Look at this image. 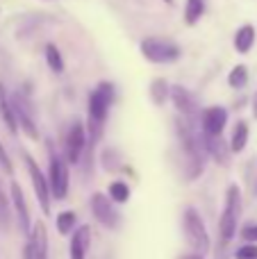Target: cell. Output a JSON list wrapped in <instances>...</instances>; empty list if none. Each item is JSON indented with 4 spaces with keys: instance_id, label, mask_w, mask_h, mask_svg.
<instances>
[{
    "instance_id": "6da1fadb",
    "label": "cell",
    "mask_w": 257,
    "mask_h": 259,
    "mask_svg": "<svg viewBox=\"0 0 257 259\" xmlns=\"http://www.w3.org/2000/svg\"><path fill=\"white\" fill-rule=\"evenodd\" d=\"M112 84L103 82L94 89V94L89 96V137L91 141H98L105 127V118H107L109 105H112Z\"/></svg>"
},
{
    "instance_id": "7a4b0ae2",
    "label": "cell",
    "mask_w": 257,
    "mask_h": 259,
    "mask_svg": "<svg viewBox=\"0 0 257 259\" xmlns=\"http://www.w3.org/2000/svg\"><path fill=\"white\" fill-rule=\"evenodd\" d=\"M182 228H185L187 243H189L198 255H205V252L209 250V234H207V228H205L203 219H200V214L194 209V207H187L185 209Z\"/></svg>"
},
{
    "instance_id": "3957f363",
    "label": "cell",
    "mask_w": 257,
    "mask_h": 259,
    "mask_svg": "<svg viewBox=\"0 0 257 259\" xmlns=\"http://www.w3.org/2000/svg\"><path fill=\"white\" fill-rule=\"evenodd\" d=\"M241 216V191L237 184L228 187V196H226V207H223L221 221H219V230H221L223 241H230L237 234V223Z\"/></svg>"
},
{
    "instance_id": "277c9868",
    "label": "cell",
    "mask_w": 257,
    "mask_h": 259,
    "mask_svg": "<svg viewBox=\"0 0 257 259\" xmlns=\"http://www.w3.org/2000/svg\"><path fill=\"white\" fill-rule=\"evenodd\" d=\"M141 55H144L148 62L168 64V62H176V59L180 57V48H178L173 41H168V39L150 36V39L141 41Z\"/></svg>"
},
{
    "instance_id": "5b68a950",
    "label": "cell",
    "mask_w": 257,
    "mask_h": 259,
    "mask_svg": "<svg viewBox=\"0 0 257 259\" xmlns=\"http://www.w3.org/2000/svg\"><path fill=\"white\" fill-rule=\"evenodd\" d=\"M50 175H48V182H50V191H53L55 200H64L68 193V170L66 164L62 161V157L50 148Z\"/></svg>"
},
{
    "instance_id": "8992f818",
    "label": "cell",
    "mask_w": 257,
    "mask_h": 259,
    "mask_svg": "<svg viewBox=\"0 0 257 259\" xmlns=\"http://www.w3.org/2000/svg\"><path fill=\"white\" fill-rule=\"evenodd\" d=\"M25 164H27V173H30V180H32V187H34V196L41 205V211H44V214H50V196H53L50 182L46 180V175L39 170L36 161L32 159L30 155H25Z\"/></svg>"
},
{
    "instance_id": "52a82bcc",
    "label": "cell",
    "mask_w": 257,
    "mask_h": 259,
    "mask_svg": "<svg viewBox=\"0 0 257 259\" xmlns=\"http://www.w3.org/2000/svg\"><path fill=\"white\" fill-rule=\"evenodd\" d=\"M91 211H94L96 221H98L100 225H105V228H109V230L118 228L121 216H118L112 198L103 196V193H94V196H91Z\"/></svg>"
},
{
    "instance_id": "ba28073f",
    "label": "cell",
    "mask_w": 257,
    "mask_h": 259,
    "mask_svg": "<svg viewBox=\"0 0 257 259\" xmlns=\"http://www.w3.org/2000/svg\"><path fill=\"white\" fill-rule=\"evenodd\" d=\"M9 100H12V109H14V116H16V123L23 127V132H25L30 139H36L39 132H36V127H34V118H32L30 105L23 100L21 94H14Z\"/></svg>"
},
{
    "instance_id": "9c48e42d",
    "label": "cell",
    "mask_w": 257,
    "mask_h": 259,
    "mask_svg": "<svg viewBox=\"0 0 257 259\" xmlns=\"http://www.w3.org/2000/svg\"><path fill=\"white\" fill-rule=\"evenodd\" d=\"M228 123V112L223 107H207L200 116V130L209 137H221L223 127Z\"/></svg>"
},
{
    "instance_id": "30bf717a",
    "label": "cell",
    "mask_w": 257,
    "mask_h": 259,
    "mask_svg": "<svg viewBox=\"0 0 257 259\" xmlns=\"http://www.w3.org/2000/svg\"><path fill=\"white\" fill-rule=\"evenodd\" d=\"M84 143H87V134H84V125L80 121H75L68 130V137H66V157L71 164H77L82 157V150H84Z\"/></svg>"
},
{
    "instance_id": "8fae6325",
    "label": "cell",
    "mask_w": 257,
    "mask_h": 259,
    "mask_svg": "<svg viewBox=\"0 0 257 259\" xmlns=\"http://www.w3.org/2000/svg\"><path fill=\"white\" fill-rule=\"evenodd\" d=\"M171 98H173V103H176L178 112H182V118H185V121H189V123H194L198 109H196V103H194V98H191L189 91L182 89V87H173V89H171Z\"/></svg>"
},
{
    "instance_id": "7c38bea8",
    "label": "cell",
    "mask_w": 257,
    "mask_h": 259,
    "mask_svg": "<svg viewBox=\"0 0 257 259\" xmlns=\"http://www.w3.org/2000/svg\"><path fill=\"white\" fill-rule=\"evenodd\" d=\"M12 202H14V209H16V216H18V225L25 234H32L30 230V211H27V202H25V196H23L21 187L16 182L12 184Z\"/></svg>"
},
{
    "instance_id": "4fadbf2b",
    "label": "cell",
    "mask_w": 257,
    "mask_h": 259,
    "mask_svg": "<svg viewBox=\"0 0 257 259\" xmlns=\"http://www.w3.org/2000/svg\"><path fill=\"white\" fill-rule=\"evenodd\" d=\"M89 243H91V228L89 225H80L73 232L71 239V259H84L87 250H89Z\"/></svg>"
},
{
    "instance_id": "5bb4252c",
    "label": "cell",
    "mask_w": 257,
    "mask_h": 259,
    "mask_svg": "<svg viewBox=\"0 0 257 259\" xmlns=\"http://www.w3.org/2000/svg\"><path fill=\"white\" fill-rule=\"evenodd\" d=\"M30 243L34 248V259H48V234H46V225L36 221L30 234Z\"/></svg>"
},
{
    "instance_id": "9a60e30c",
    "label": "cell",
    "mask_w": 257,
    "mask_h": 259,
    "mask_svg": "<svg viewBox=\"0 0 257 259\" xmlns=\"http://www.w3.org/2000/svg\"><path fill=\"white\" fill-rule=\"evenodd\" d=\"M200 139H203V148L219 161V164H228V148H226V143H223L221 137H209V134L203 132Z\"/></svg>"
},
{
    "instance_id": "2e32d148",
    "label": "cell",
    "mask_w": 257,
    "mask_h": 259,
    "mask_svg": "<svg viewBox=\"0 0 257 259\" xmlns=\"http://www.w3.org/2000/svg\"><path fill=\"white\" fill-rule=\"evenodd\" d=\"M253 44H255V27L253 25L239 27L235 34V48L239 50L241 55H246L250 48H253Z\"/></svg>"
},
{
    "instance_id": "e0dca14e",
    "label": "cell",
    "mask_w": 257,
    "mask_h": 259,
    "mask_svg": "<svg viewBox=\"0 0 257 259\" xmlns=\"http://www.w3.org/2000/svg\"><path fill=\"white\" fill-rule=\"evenodd\" d=\"M0 114H3V121H5V125L9 127V132H16L18 123H16V116H14L12 100L7 98V94H5V89H3V84H0Z\"/></svg>"
},
{
    "instance_id": "ac0fdd59",
    "label": "cell",
    "mask_w": 257,
    "mask_h": 259,
    "mask_svg": "<svg viewBox=\"0 0 257 259\" xmlns=\"http://www.w3.org/2000/svg\"><path fill=\"white\" fill-rule=\"evenodd\" d=\"M248 143V125L244 121H239L235 125V132H232V141H230V150L232 152H241Z\"/></svg>"
},
{
    "instance_id": "d6986e66",
    "label": "cell",
    "mask_w": 257,
    "mask_h": 259,
    "mask_svg": "<svg viewBox=\"0 0 257 259\" xmlns=\"http://www.w3.org/2000/svg\"><path fill=\"white\" fill-rule=\"evenodd\" d=\"M205 12V3L203 0H187V9H185V21L187 25H196L198 18Z\"/></svg>"
},
{
    "instance_id": "ffe728a7",
    "label": "cell",
    "mask_w": 257,
    "mask_h": 259,
    "mask_svg": "<svg viewBox=\"0 0 257 259\" xmlns=\"http://www.w3.org/2000/svg\"><path fill=\"white\" fill-rule=\"evenodd\" d=\"M168 96V84L164 77H157V80H153V84H150V98H153L155 105H164V100H166Z\"/></svg>"
},
{
    "instance_id": "44dd1931",
    "label": "cell",
    "mask_w": 257,
    "mask_h": 259,
    "mask_svg": "<svg viewBox=\"0 0 257 259\" xmlns=\"http://www.w3.org/2000/svg\"><path fill=\"white\" fill-rule=\"evenodd\" d=\"M46 59H48V66L53 68L55 73H64V59H62V55H59V50L55 44L46 46Z\"/></svg>"
},
{
    "instance_id": "7402d4cb",
    "label": "cell",
    "mask_w": 257,
    "mask_h": 259,
    "mask_svg": "<svg viewBox=\"0 0 257 259\" xmlns=\"http://www.w3.org/2000/svg\"><path fill=\"white\" fill-rule=\"evenodd\" d=\"M246 82H248V71H246V66H235L230 71V75H228V84H230L232 89H241V87H246Z\"/></svg>"
},
{
    "instance_id": "603a6c76",
    "label": "cell",
    "mask_w": 257,
    "mask_h": 259,
    "mask_svg": "<svg viewBox=\"0 0 257 259\" xmlns=\"http://www.w3.org/2000/svg\"><path fill=\"white\" fill-rule=\"evenodd\" d=\"M109 198H112L114 202H127V198H130V187H127L125 182H114L109 184Z\"/></svg>"
},
{
    "instance_id": "cb8c5ba5",
    "label": "cell",
    "mask_w": 257,
    "mask_h": 259,
    "mask_svg": "<svg viewBox=\"0 0 257 259\" xmlns=\"http://www.w3.org/2000/svg\"><path fill=\"white\" fill-rule=\"evenodd\" d=\"M75 221H77V216L73 214V211H62V214L57 216V230H59V234H71L73 228H75Z\"/></svg>"
},
{
    "instance_id": "d4e9b609",
    "label": "cell",
    "mask_w": 257,
    "mask_h": 259,
    "mask_svg": "<svg viewBox=\"0 0 257 259\" xmlns=\"http://www.w3.org/2000/svg\"><path fill=\"white\" fill-rule=\"evenodd\" d=\"M0 225H3V228L9 225V202H7V196H5L3 187H0Z\"/></svg>"
},
{
    "instance_id": "484cf974",
    "label": "cell",
    "mask_w": 257,
    "mask_h": 259,
    "mask_svg": "<svg viewBox=\"0 0 257 259\" xmlns=\"http://www.w3.org/2000/svg\"><path fill=\"white\" fill-rule=\"evenodd\" d=\"M237 259H257V246L255 243H246L237 250Z\"/></svg>"
},
{
    "instance_id": "4316f807",
    "label": "cell",
    "mask_w": 257,
    "mask_h": 259,
    "mask_svg": "<svg viewBox=\"0 0 257 259\" xmlns=\"http://www.w3.org/2000/svg\"><path fill=\"white\" fill-rule=\"evenodd\" d=\"M241 239L246 243H257V223H250L241 230Z\"/></svg>"
},
{
    "instance_id": "83f0119b",
    "label": "cell",
    "mask_w": 257,
    "mask_h": 259,
    "mask_svg": "<svg viewBox=\"0 0 257 259\" xmlns=\"http://www.w3.org/2000/svg\"><path fill=\"white\" fill-rule=\"evenodd\" d=\"M0 166H3L5 173H12V161H9V155L5 152L3 143H0Z\"/></svg>"
},
{
    "instance_id": "f1b7e54d",
    "label": "cell",
    "mask_w": 257,
    "mask_h": 259,
    "mask_svg": "<svg viewBox=\"0 0 257 259\" xmlns=\"http://www.w3.org/2000/svg\"><path fill=\"white\" fill-rule=\"evenodd\" d=\"M23 259H34V248H32V243L27 241L25 250H23Z\"/></svg>"
},
{
    "instance_id": "f546056e",
    "label": "cell",
    "mask_w": 257,
    "mask_h": 259,
    "mask_svg": "<svg viewBox=\"0 0 257 259\" xmlns=\"http://www.w3.org/2000/svg\"><path fill=\"white\" fill-rule=\"evenodd\" d=\"M180 259H205V257L198 255V252H191V255H185V257H180Z\"/></svg>"
},
{
    "instance_id": "4dcf8cb0",
    "label": "cell",
    "mask_w": 257,
    "mask_h": 259,
    "mask_svg": "<svg viewBox=\"0 0 257 259\" xmlns=\"http://www.w3.org/2000/svg\"><path fill=\"white\" fill-rule=\"evenodd\" d=\"M253 114L257 116V94H255V107H253Z\"/></svg>"
},
{
    "instance_id": "1f68e13d",
    "label": "cell",
    "mask_w": 257,
    "mask_h": 259,
    "mask_svg": "<svg viewBox=\"0 0 257 259\" xmlns=\"http://www.w3.org/2000/svg\"><path fill=\"white\" fill-rule=\"evenodd\" d=\"M166 3H168V5H171V3H173V0H166Z\"/></svg>"
}]
</instances>
